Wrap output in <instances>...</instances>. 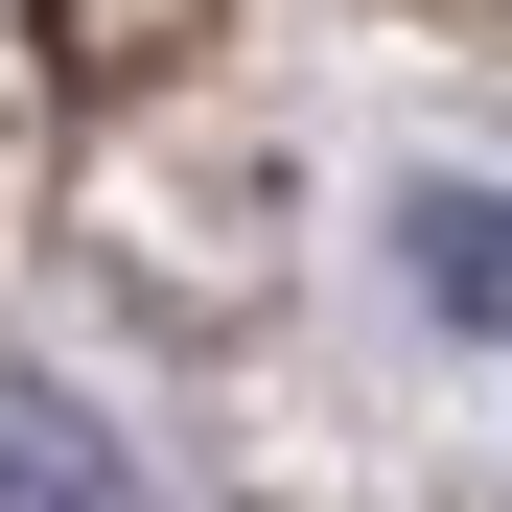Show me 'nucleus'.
Here are the masks:
<instances>
[{"label":"nucleus","instance_id":"1","mask_svg":"<svg viewBox=\"0 0 512 512\" xmlns=\"http://www.w3.org/2000/svg\"><path fill=\"white\" fill-rule=\"evenodd\" d=\"M396 280H419V326H466V350H512V187H466V163H419V187H396Z\"/></svg>","mask_w":512,"mask_h":512},{"label":"nucleus","instance_id":"2","mask_svg":"<svg viewBox=\"0 0 512 512\" xmlns=\"http://www.w3.org/2000/svg\"><path fill=\"white\" fill-rule=\"evenodd\" d=\"M0 512H140V466H117V419L70 396V373H0Z\"/></svg>","mask_w":512,"mask_h":512}]
</instances>
